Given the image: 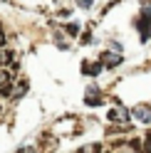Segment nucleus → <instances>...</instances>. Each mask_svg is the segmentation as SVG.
<instances>
[{
  "label": "nucleus",
  "instance_id": "obj_1",
  "mask_svg": "<svg viewBox=\"0 0 151 153\" xmlns=\"http://www.w3.org/2000/svg\"><path fill=\"white\" fill-rule=\"evenodd\" d=\"M134 27L139 30L141 42H149L151 40V7H144V10H141V15L134 20Z\"/></svg>",
  "mask_w": 151,
  "mask_h": 153
},
{
  "label": "nucleus",
  "instance_id": "obj_2",
  "mask_svg": "<svg viewBox=\"0 0 151 153\" xmlns=\"http://www.w3.org/2000/svg\"><path fill=\"white\" fill-rule=\"evenodd\" d=\"M84 104L87 106H102L104 104V94L99 91V87H94V84L87 87V91H84Z\"/></svg>",
  "mask_w": 151,
  "mask_h": 153
},
{
  "label": "nucleus",
  "instance_id": "obj_3",
  "mask_svg": "<svg viewBox=\"0 0 151 153\" xmlns=\"http://www.w3.org/2000/svg\"><path fill=\"white\" fill-rule=\"evenodd\" d=\"M99 62H102L104 69H114V67H119L121 62H124V57L117 54V52H111V50H104V52L99 54Z\"/></svg>",
  "mask_w": 151,
  "mask_h": 153
},
{
  "label": "nucleus",
  "instance_id": "obj_4",
  "mask_svg": "<svg viewBox=\"0 0 151 153\" xmlns=\"http://www.w3.org/2000/svg\"><path fill=\"white\" fill-rule=\"evenodd\" d=\"M129 116H131V111H126L124 106H114V109L107 114V119H109L111 123H126Z\"/></svg>",
  "mask_w": 151,
  "mask_h": 153
},
{
  "label": "nucleus",
  "instance_id": "obj_5",
  "mask_svg": "<svg viewBox=\"0 0 151 153\" xmlns=\"http://www.w3.org/2000/svg\"><path fill=\"white\" fill-rule=\"evenodd\" d=\"M131 116L139 119L141 123H151V106L149 104H139V106L131 109Z\"/></svg>",
  "mask_w": 151,
  "mask_h": 153
},
{
  "label": "nucleus",
  "instance_id": "obj_6",
  "mask_svg": "<svg viewBox=\"0 0 151 153\" xmlns=\"http://www.w3.org/2000/svg\"><path fill=\"white\" fill-rule=\"evenodd\" d=\"M104 69L102 67V62H82V74H89V76H99V72Z\"/></svg>",
  "mask_w": 151,
  "mask_h": 153
},
{
  "label": "nucleus",
  "instance_id": "obj_7",
  "mask_svg": "<svg viewBox=\"0 0 151 153\" xmlns=\"http://www.w3.org/2000/svg\"><path fill=\"white\" fill-rule=\"evenodd\" d=\"M27 91V79H15V87H13V101H17Z\"/></svg>",
  "mask_w": 151,
  "mask_h": 153
},
{
  "label": "nucleus",
  "instance_id": "obj_8",
  "mask_svg": "<svg viewBox=\"0 0 151 153\" xmlns=\"http://www.w3.org/2000/svg\"><path fill=\"white\" fill-rule=\"evenodd\" d=\"M117 153H139V143L136 141H126L117 148Z\"/></svg>",
  "mask_w": 151,
  "mask_h": 153
},
{
  "label": "nucleus",
  "instance_id": "obj_9",
  "mask_svg": "<svg viewBox=\"0 0 151 153\" xmlns=\"http://www.w3.org/2000/svg\"><path fill=\"white\" fill-rule=\"evenodd\" d=\"M64 35H70V37H77V35H79V25H77V22H70V25H64Z\"/></svg>",
  "mask_w": 151,
  "mask_h": 153
},
{
  "label": "nucleus",
  "instance_id": "obj_10",
  "mask_svg": "<svg viewBox=\"0 0 151 153\" xmlns=\"http://www.w3.org/2000/svg\"><path fill=\"white\" fill-rule=\"evenodd\" d=\"M55 45H57L60 50H70V42H64V35H62V32L55 35Z\"/></svg>",
  "mask_w": 151,
  "mask_h": 153
},
{
  "label": "nucleus",
  "instance_id": "obj_11",
  "mask_svg": "<svg viewBox=\"0 0 151 153\" xmlns=\"http://www.w3.org/2000/svg\"><path fill=\"white\" fill-rule=\"evenodd\" d=\"M74 5L79 10H89V7H94V0H74Z\"/></svg>",
  "mask_w": 151,
  "mask_h": 153
},
{
  "label": "nucleus",
  "instance_id": "obj_12",
  "mask_svg": "<svg viewBox=\"0 0 151 153\" xmlns=\"http://www.w3.org/2000/svg\"><path fill=\"white\" fill-rule=\"evenodd\" d=\"M3 47H7V32H5V27L0 25V50Z\"/></svg>",
  "mask_w": 151,
  "mask_h": 153
},
{
  "label": "nucleus",
  "instance_id": "obj_13",
  "mask_svg": "<svg viewBox=\"0 0 151 153\" xmlns=\"http://www.w3.org/2000/svg\"><path fill=\"white\" fill-rule=\"evenodd\" d=\"M79 42H82V45H89V42H92V32H89V30H84V32L79 35Z\"/></svg>",
  "mask_w": 151,
  "mask_h": 153
},
{
  "label": "nucleus",
  "instance_id": "obj_14",
  "mask_svg": "<svg viewBox=\"0 0 151 153\" xmlns=\"http://www.w3.org/2000/svg\"><path fill=\"white\" fill-rule=\"evenodd\" d=\"M144 151L151 153V136H146V141H144Z\"/></svg>",
  "mask_w": 151,
  "mask_h": 153
},
{
  "label": "nucleus",
  "instance_id": "obj_15",
  "mask_svg": "<svg viewBox=\"0 0 151 153\" xmlns=\"http://www.w3.org/2000/svg\"><path fill=\"white\" fill-rule=\"evenodd\" d=\"M17 153H35V148H32V146H30V148L25 146V148H20V151H17Z\"/></svg>",
  "mask_w": 151,
  "mask_h": 153
}]
</instances>
